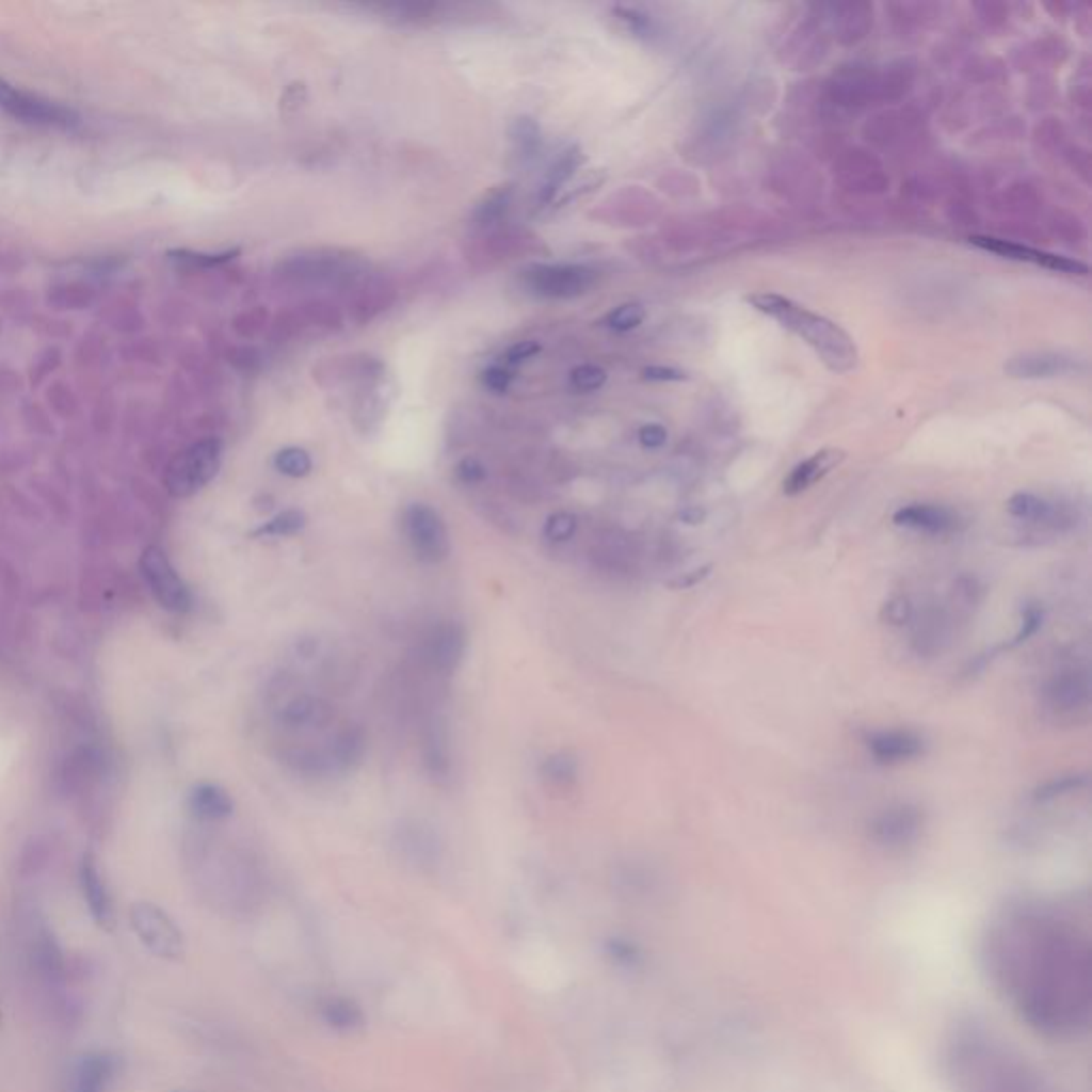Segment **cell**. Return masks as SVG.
Here are the masks:
<instances>
[{
    "label": "cell",
    "instance_id": "6da1fadb",
    "mask_svg": "<svg viewBox=\"0 0 1092 1092\" xmlns=\"http://www.w3.org/2000/svg\"><path fill=\"white\" fill-rule=\"evenodd\" d=\"M979 964L998 998L1047 1039H1077L1092 1019L1088 919L1069 904L1026 900L983 930Z\"/></svg>",
    "mask_w": 1092,
    "mask_h": 1092
},
{
    "label": "cell",
    "instance_id": "7a4b0ae2",
    "mask_svg": "<svg viewBox=\"0 0 1092 1092\" xmlns=\"http://www.w3.org/2000/svg\"><path fill=\"white\" fill-rule=\"evenodd\" d=\"M941 1069L949 1092H1062L1019 1045L977 1017L949 1026Z\"/></svg>",
    "mask_w": 1092,
    "mask_h": 1092
},
{
    "label": "cell",
    "instance_id": "3957f363",
    "mask_svg": "<svg viewBox=\"0 0 1092 1092\" xmlns=\"http://www.w3.org/2000/svg\"><path fill=\"white\" fill-rule=\"evenodd\" d=\"M746 301L764 316L776 320L783 328L800 337L819 360L836 373H847L857 365V348L851 335L830 318L776 292H755Z\"/></svg>",
    "mask_w": 1092,
    "mask_h": 1092
},
{
    "label": "cell",
    "instance_id": "277c9868",
    "mask_svg": "<svg viewBox=\"0 0 1092 1092\" xmlns=\"http://www.w3.org/2000/svg\"><path fill=\"white\" fill-rule=\"evenodd\" d=\"M222 463V441L218 437H205L179 454L166 467L164 484L173 497H190L213 480Z\"/></svg>",
    "mask_w": 1092,
    "mask_h": 1092
},
{
    "label": "cell",
    "instance_id": "5b68a950",
    "mask_svg": "<svg viewBox=\"0 0 1092 1092\" xmlns=\"http://www.w3.org/2000/svg\"><path fill=\"white\" fill-rule=\"evenodd\" d=\"M130 926L149 953L162 960L183 956V934L166 911L151 902H134L130 906Z\"/></svg>",
    "mask_w": 1092,
    "mask_h": 1092
},
{
    "label": "cell",
    "instance_id": "8992f818",
    "mask_svg": "<svg viewBox=\"0 0 1092 1092\" xmlns=\"http://www.w3.org/2000/svg\"><path fill=\"white\" fill-rule=\"evenodd\" d=\"M403 533L414 555L424 563H439L450 552L448 529L437 510L427 503H410L403 510Z\"/></svg>",
    "mask_w": 1092,
    "mask_h": 1092
},
{
    "label": "cell",
    "instance_id": "52a82bcc",
    "mask_svg": "<svg viewBox=\"0 0 1092 1092\" xmlns=\"http://www.w3.org/2000/svg\"><path fill=\"white\" fill-rule=\"evenodd\" d=\"M141 574L154 593V597L160 601L162 608L171 612H186L192 604L190 591L171 565L166 552L158 546H147L141 555Z\"/></svg>",
    "mask_w": 1092,
    "mask_h": 1092
},
{
    "label": "cell",
    "instance_id": "ba28073f",
    "mask_svg": "<svg viewBox=\"0 0 1092 1092\" xmlns=\"http://www.w3.org/2000/svg\"><path fill=\"white\" fill-rule=\"evenodd\" d=\"M525 284L537 296L569 299L595 284V271L582 264H533L525 271Z\"/></svg>",
    "mask_w": 1092,
    "mask_h": 1092
},
{
    "label": "cell",
    "instance_id": "9c48e42d",
    "mask_svg": "<svg viewBox=\"0 0 1092 1092\" xmlns=\"http://www.w3.org/2000/svg\"><path fill=\"white\" fill-rule=\"evenodd\" d=\"M0 109H4L9 115L19 117L23 122L34 124H47V126H73L77 124V113L68 107H62L58 102H51L47 98H41L36 94L17 90L9 81L0 79Z\"/></svg>",
    "mask_w": 1092,
    "mask_h": 1092
},
{
    "label": "cell",
    "instance_id": "30bf717a",
    "mask_svg": "<svg viewBox=\"0 0 1092 1092\" xmlns=\"http://www.w3.org/2000/svg\"><path fill=\"white\" fill-rule=\"evenodd\" d=\"M924 825L921 808L915 804H892L870 821V836L883 847H904L913 842Z\"/></svg>",
    "mask_w": 1092,
    "mask_h": 1092
},
{
    "label": "cell",
    "instance_id": "8fae6325",
    "mask_svg": "<svg viewBox=\"0 0 1092 1092\" xmlns=\"http://www.w3.org/2000/svg\"><path fill=\"white\" fill-rule=\"evenodd\" d=\"M970 243L985 250V252H994V254H1000L1005 258H1013V260H1022V262H1032V264H1039V267H1045V269H1051V271H1058V273H1071V275H1086L1088 273V267L1079 260H1073V258H1066V256H1058V254H1049V252H1043V250H1034V247H1028V245H1022V243H1013V241H1007V239H996V237H970Z\"/></svg>",
    "mask_w": 1092,
    "mask_h": 1092
},
{
    "label": "cell",
    "instance_id": "7c38bea8",
    "mask_svg": "<svg viewBox=\"0 0 1092 1092\" xmlns=\"http://www.w3.org/2000/svg\"><path fill=\"white\" fill-rule=\"evenodd\" d=\"M463 653H465V631L454 621L435 625L424 640V659L433 670H437L441 674L454 672L463 659Z\"/></svg>",
    "mask_w": 1092,
    "mask_h": 1092
},
{
    "label": "cell",
    "instance_id": "4fadbf2b",
    "mask_svg": "<svg viewBox=\"0 0 1092 1092\" xmlns=\"http://www.w3.org/2000/svg\"><path fill=\"white\" fill-rule=\"evenodd\" d=\"M1083 367V363L1075 356L1058 354V352H1026L1019 356H1013L1009 363H1005V373L1011 378H1056L1075 373Z\"/></svg>",
    "mask_w": 1092,
    "mask_h": 1092
},
{
    "label": "cell",
    "instance_id": "5bb4252c",
    "mask_svg": "<svg viewBox=\"0 0 1092 1092\" xmlns=\"http://www.w3.org/2000/svg\"><path fill=\"white\" fill-rule=\"evenodd\" d=\"M894 523L900 527H909L915 531H924L930 535H949L960 529V516L936 503H911L902 505L894 512Z\"/></svg>",
    "mask_w": 1092,
    "mask_h": 1092
},
{
    "label": "cell",
    "instance_id": "9a60e30c",
    "mask_svg": "<svg viewBox=\"0 0 1092 1092\" xmlns=\"http://www.w3.org/2000/svg\"><path fill=\"white\" fill-rule=\"evenodd\" d=\"M1088 693H1090L1088 674H1086V670L1075 668V665L1060 668L1047 680V687H1045V697H1047L1049 706L1058 712L1079 710L1081 706H1086Z\"/></svg>",
    "mask_w": 1092,
    "mask_h": 1092
},
{
    "label": "cell",
    "instance_id": "2e32d148",
    "mask_svg": "<svg viewBox=\"0 0 1092 1092\" xmlns=\"http://www.w3.org/2000/svg\"><path fill=\"white\" fill-rule=\"evenodd\" d=\"M870 755L879 764H900L921 755L924 740L909 729H879L864 738Z\"/></svg>",
    "mask_w": 1092,
    "mask_h": 1092
},
{
    "label": "cell",
    "instance_id": "e0dca14e",
    "mask_svg": "<svg viewBox=\"0 0 1092 1092\" xmlns=\"http://www.w3.org/2000/svg\"><path fill=\"white\" fill-rule=\"evenodd\" d=\"M115 1075V1058L107 1051L83 1054L73 1071L70 1092H107Z\"/></svg>",
    "mask_w": 1092,
    "mask_h": 1092
},
{
    "label": "cell",
    "instance_id": "ac0fdd59",
    "mask_svg": "<svg viewBox=\"0 0 1092 1092\" xmlns=\"http://www.w3.org/2000/svg\"><path fill=\"white\" fill-rule=\"evenodd\" d=\"M845 459V452L842 450H836V448H825V450H819L815 452L813 456L800 461L791 471L789 476L785 478L783 482V491L787 495H798L806 488H810L815 482H819L825 473H830L840 461Z\"/></svg>",
    "mask_w": 1092,
    "mask_h": 1092
},
{
    "label": "cell",
    "instance_id": "d6986e66",
    "mask_svg": "<svg viewBox=\"0 0 1092 1092\" xmlns=\"http://www.w3.org/2000/svg\"><path fill=\"white\" fill-rule=\"evenodd\" d=\"M79 883H81L83 900L87 904V911H90L92 919L98 926H109L111 917H113L111 896H109V889H107V885H105V881H102V877L98 872V866H96L92 855H85L83 862H81Z\"/></svg>",
    "mask_w": 1092,
    "mask_h": 1092
},
{
    "label": "cell",
    "instance_id": "ffe728a7",
    "mask_svg": "<svg viewBox=\"0 0 1092 1092\" xmlns=\"http://www.w3.org/2000/svg\"><path fill=\"white\" fill-rule=\"evenodd\" d=\"M363 753H365L363 729L356 725H348L335 734V738L331 740V746L320 757V761H322V768H331V770L335 768L339 772H348L363 759Z\"/></svg>",
    "mask_w": 1092,
    "mask_h": 1092
},
{
    "label": "cell",
    "instance_id": "44dd1931",
    "mask_svg": "<svg viewBox=\"0 0 1092 1092\" xmlns=\"http://www.w3.org/2000/svg\"><path fill=\"white\" fill-rule=\"evenodd\" d=\"M318 1013L322 1024L339 1034H354L365 1026L360 1005L348 996H326L318 1005Z\"/></svg>",
    "mask_w": 1092,
    "mask_h": 1092
},
{
    "label": "cell",
    "instance_id": "7402d4cb",
    "mask_svg": "<svg viewBox=\"0 0 1092 1092\" xmlns=\"http://www.w3.org/2000/svg\"><path fill=\"white\" fill-rule=\"evenodd\" d=\"M331 719V706L314 695L292 697L279 712V721L286 727H316Z\"/></svg>",
    "mask_w": 1092,
    "mask_h": 1092
},
{
    "label": "cell",
    "instance_id": "603a6c76",
    "mask_svg": "<svg viewBox=\"0 0 1092 1092\" xmlns=\"http://www.w3.org/2000/svg\"><path fill=\"white\" fill-rule=\"evenodd\" d=\"M1007 510L1011 516L1026 520V523H1037V525H1060L1062 523L1060 520L1062 514L1058 512V505L1049 503L1047 499H1043L1034 493H1015L1007 501Z\"/></svg>",
    "mask_w": 1092,
    "mask_h": 1092
},
{
    "label": "cell",
    "instance_id": "cb8c5ba5",
    "mask_svg": "<svg viewBox=\"0 0 1092 1092\" xmlns=\"http://www.w3.org/2000/svg\"><path fill=\"white\" fill-rule=\"evenodd\" d=\"M188 804H190V810L200 817V819H224L232 813V800L230 796L218 787V785H211V783H203V785H196L192 791H190V798H188Z\"/></svg>",
    "mask_w": 1092,
    "mask_h": 1092
},
{
    "label": "cell",
    "instance_id": "d4e9b609",
    "mask_svg": "<svg viewBox=\"0 0 1092 1092\" xmlns=\"http://www.w3.org/2000/svg\"><path fill=\"white\" fill-rule=\"evenodd\" d=\"M582 162V154L578 147H572L567 151H563L557 162L548 168L546 177H544V183H542V190H540V200L542 203H548L557 190L574 175V171L580 166Z\"/></svg>",
    "mask_w": 1092,
    "mask_h": 1092
},
{
    "label": "cell",
    "instance_id": "484cf974",
    "mask_svg": "<svg viewBox=\"0 0 1092 1092\" xmlns=\"http://www.w3.org/2000/svg\"><path fill=\"white\" fill-rule=\"evenodd\" d=\"M512 183H505V186H499L495 190H491L476 207L473 211V220L478 224H493L497 222L510 207V200H512Z\"/></svg>",
    "mask_w": 1092,
    "mask_h": 1092
},
{
    "label": "cell",
    "instance_id": "4316f807",
    "mask_svg": "<svg viewBox=\"0 0 1092 1092\" xmlns=\"http://www.w3.org/2000/svg\"><path fill=\"white\" fill-rule=\"evenodd\" d=\"M576 759L567 753H555L542 764V776L552 787H567L576 778Z\"/></svg>",
    "mask_w": 1092,
    "mask_h": 1092
},
{
    "label": "cell",
    "instance_id": "83f0119b",
    "mask_svg": "<svg viewBox=\"0 0 1092 1092\" xmlns=\"http://www.w3.org/2000/svg\"><path fill=\"white\" fill-rule=\"evenodd\" d=\"M510 139L516 145V149L520 151V156H525V158L533 156L535 149L540 147V139H542L537 122L529 115L516 117L510 126Z\"/></svg>",
    "mask_w": 1092,
    "mask_h": 1092
},
{
    "label": "cell",
    "instance_id": "f1b7e54d",
    "mask_svg": "<svg viewBox=\"0 0 1092 1092\" xmlns=\"http://www.w3.org/2000/svg\"><path fill=\"white\" fill-rule=\"evenodd\" d=\"M273 465L279 473L284 476H290V478H303L311 471V456L307 450L303 448H296V446H288V448H282L275 452L273 456Z\"/></svg>",
    "mask_w": 1092,
    "mask_h": 1092
},
{
    "label": "cell",
    "instance_id": "f546056e",
    "mask_svg": "<svg viewBox=\"0 0 1092 1092\" xmlns=\"http://www.w3.org/2000/svg\"><path fill=\"white\" fill-rule=\"evenodd\" d=\"M305 527V514L301 510H284L279 514H275L271 520H267L264 525H260L254 535H275V537H284V535H294L296 531H301Z\"/></svg>",
    "mask_w": 1092,
    "mask_h": 1092
},
{
    "label": "cell",
    "instance_id": "4dcf8cb0",
    "mask_svg": "<svg viewBox=\"0 0 1092 1092\" xmlns=\"http://www.w3.org/2000/svg\"><path fill=\"white\" fill-rule=\"evenodd\" d=\"M644 320V307L640 303H623L606 316V326L612 331H631Z\"/></svg>",
    "mask_w": 1092,
    "mask_h": 1092
},
{
    "label": "cell",
    "instance_id": "1f68e13d",
    "mask_svg": "<svg viewBox=\"0 0 1092 1092\" xmlns=\"http://www.w3.org/2000/svg\"><path fill=\"white\" fill-rule=\"evenodd\" d=\"M606 371L597 365H591V363H584V365H578L572 369L569 373V382L576 390L580 392H591V390H597L606 384Z\"/></svg>",
    "mask_w": 1092,
    "mask_h": 1092
},
{
    "label": "cell",
    "instance_id": "d6a6232c",
    "mask_svg": "<svg viewBox=\"0 0 1092 1092\" xmlns=\"http://www.w3.org/2000/svg\"><path fill=\"white\" fill-rule=\"evenodd\" d=\"M237 254H239V250H228V252H222V254H203V252H190V250H173V252H168V258L177 260L181 264H192V267H213V264L228 262Z\"/></svg>",
    "mask_w": 1092,
    "mask_h": 1092
},
{
    "label": "cell",
    "instance_id": "836d02e7",
    "mask_svg": "<svg viewBox=\"0 0 1092 1092\" xmlns=\"http://www.w3.org/2000/svg\"><path fill=\"white\" fill-rule=\"evenodd\" d=\"M427 766L437 776H444L448 772L446 742H444V736L437 729H433V734L427 738Z\"/></svg>",
    "mask_w": 1092,
    "mask_h": 1092
},
{
    "label": "cell",
    "instance_id": "e575fe53",
    "mask_svg": "<svg viewBox=\"0 0 1092 1092\" xmlns=\"http://www.w3.org/2000/svg\"><path fill=\"white\" fill-rule=\"evenodd\" d=\"M576 531V518L569 512H555L544 525V535L555 542H565Z\"/></svg>",
    "mask_w": 1092,
    "mask_h": 1092
},
{
    "label": "cell",
    "instance_id": "d590c367",
    "mask_svg": "<svg viewBox=\"0 0 1092 1092\" xmlns=\"http://www.w3.org/2000/svg\"><path fill=\"white\" fill-rule=\"evenodd\" d=\"M1081 785H1086V776H1058V778H1051V781L1043 783L1041 787H1037L1034 798L1037 800H1051V798H1058V796L1069 793L1073 789H1079Z\"/></svg>",
    "mask_w": 1092,
    "mask_h": 1092
},
{
    "label": "cell",
    "instance_id": "8d00e7d4",
    "mask_svg": "<svg viewBox=\"0 0 1092 1092\" xmlns=\"http://www.w3.org/2000/svg\"><path fill=\"white\" fill-rule=\"evenodd\" d=\"M1041 621H1043V610L1039 606H1028L1024 616H1022V627L1017 631V636L1013 638L1011 646L1015 644H1022L1024 640H1028L1032 633H1037V629L1041 627Z\"/></svg>",
    "mask_w": 1092,
    "mask_h": 1092
},
{
    "label": "cell",
    "instance_id": "74e56055",
    "mask_svg": "<svg viewBox=\"0 0 1092 1092\" xmlns=\"http://www.w3.org/2000/svg\"><path fill=\"white\" fill-rule=\"evenodd\" d=\"M510 382L512 373L501 365H493L482 371V384L493 392H505L510 388Z\"/></svg>",
    "mask_w": 1092,
    "mask_h": 1092
},
{
    "label": "cell",
    "instance_id": "f35d334b",
    "mask_svg": "<svg viewBox=\"0 0 1092 1092\" xmlns=\"http://www.w3.org/2000/svg\"><path fill=\"white\" fill-rule=\"evenodd\" d=\"M540 350H542V346H540L537 341H533V339L516 341V343H514V346H510V348H508V352H505V365H512V367H514V365H520V363L529 360L531 356H535Z\"/></svg>",
    "mask_w": 1092,
    "mask_h": 1092
},
{
    "label": "cell",
    "instance_id": "ab89813d",
    "mask_svg": "<svg viewBox=\"0 0 1092 1092\" xmlns=\"http://www.w3.org/2000/svg\"><path fill=\"white\" fill-rule=\"evenodd\" d=\"M456 476H459V480H461V482H465V484H478V482H482V480H484L486 469H484V465H482L478 459L467 456V459H463V461L456 465Z\"/></svg>",
    "mask_w": 1092,
    "mask_h": 1092
},
{
    "label": "cell",
    "instance_id": "60d3db41",
    "mask_svg": "<svg viewBox=\"0 0 1092 1092\" xmlns=\"http://www.w3.org/2000/svg\"><path fill=\"white\" fill-rule=\"evenodd\" d=\"M668 439V431L657 424V422H648L644 427H640L638 431V441L644 446V448H661Z\"/></svg>",
    "mask_w": 1092,
    "mask_h": 1092
},
{
    "label": "cell",
    "instance_id": "b9f144b4",
    "mask_svg": "<svg viewBox=\"0 0 1092 1092\" xmlns=\"http://www.w3.org/2000/svg\"><path fill=\"white\" fill-rule=\"evenodd\" d=\"M642 378L651 380V382H680V380H687V373L680 369H674V367L651 365V367L642 369Z\"/></svg>",
    "mask_w": 1092,
    "mask_h": 1092
},
{
    "label": "cell",
    "instance_id": "7bdbcfd3",
    "mask_svg": "<svg viewBox=\"0 0 1092 1092\" xmlns=\"http://www.w3.org/2000/svg\"><path fill=\"white\" fill-rule=\"evenodd\" d=\"M883 614H885V619H887L889 623H894V625H902V623H906V621L911 619V606H909V601H906V599L896 597V599H892L889 604H885Z\"/></svg>",
    "mask_w": 1092,
    "mask_h": 1092
},
{
    "label": "cell",
    "instance_id": "ee69618b",
    "mask_svg": "<svg viewBox=\"0 0 1092 1092\" xmlns=\"http://www.w3.org/2000/svg\"><path fill=\"white\" fill-rule=\"evenodd\" d=\"M616 13L621 15V19H623V21H627V23H629V28H631L633 32H644V30H646V26H648L646 15H642V13L633 11V9H621V6H619V9H616Z\"/></svg>",
    "mask_w": 1092,
    "mask_h": 1092
},
{
    "label": "cell",
    "instance_id": "f6af8a7d",
    "mask_svg": "<svg viewBox=\"0 0 1092 1092\" xmlns=\"http://www.w3.org/2000/svg\"><path fill=\"white\" fill-rule=\"evenodd\" d=\"M177 1092H183V1090H177Z\"/></svg>",
    "mask_w": 1092,
    "mask_h": 1092
}]
</instances>
